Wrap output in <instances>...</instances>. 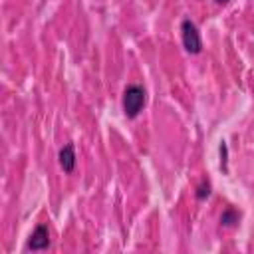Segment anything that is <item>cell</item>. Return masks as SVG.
Here are the masks:
<instances>
[{"mask_svg":"<svg viewBox=\"0 0 254 254\" xmlns=\"http://www.w3.org/2000/svg\"><path fill=\"white\" fill-rule=\"evenodd\" d=\"M181 36H183V46L189 54H200L202 50V42H200V34H198V28L192 20L185 18L181 22Z\"/></svg>","mask_w":254,"mask_h":254,"instance_id":"7a4b0ae2","label":"cell"},{"mask_svg":"<svg viewBox=\"0 0 254 254\" xmlns=\"http://www.w3.org/2000/svg\"><path fill=\"white\" fill-rule=\"evenodd\" d=\"M208 194H210V183H208V181H202V183L196 187V192H194V196H196L198 200H204Z\"/></svg>","mask_w":254,"mask_h":254,"instance_id":"52a82bcc","label":"cell"},{"mask_svg":"<svg viewBox=\"0 0 254 254\" xmlns=\"http://www.w3.org/2000/svg\"><path fill=\"white\" fill-rule=\"evenodd\" d=\"M218 151H220V169H222V173H228V147H226V141H220Z\"/></svg>","mask_w":254,"mask_h":254,"instance_id":"8992f818","label":"cell"},{"mask_svg":"<svg viewBox=\"0 0 254 254\" xmlns=\"http://www.w3.org/2000/svg\"><path fill=\"white\" fill-rule=\"evenodd\" d=\"M50 246V228L48 224H38L28 240V250H46Z\"/></svg>","mask_w":254,"mask_h":254,"instance_id":"3957f363","label":"cell"},{"mask_svg":"<svg viewBox=\"0 0 254 254\" xmlns=\"http://www.w3.org/2000/svg\"><path fill=\"white\" fill-rule=\"evenodd\" d=\"M58 159H60V167L64 169V173H71L75 169V151H73V145L67 143L65 147H62Z\"/></svg>","mask_w":254,"mask_h":254,"instance_id":"277c9868","label":"cell"},{"mask_svg":"<svg viewBox=\"0 0 254 254\" xmlns=\"http://www.w3.org/2000/svg\"><path fill=\"white\" fill-rule=\"evenodd\" d=\"M216 4H226V2H230V0H214Z\"/></svg>","mask_w":254,"mask_h":254,"instance_id":"ba28073f","label":"cell"},{"mask_svg":"<svg viewBox=\"0 0 254 254\" xmlns=\"http://www.w3.org/2000/svg\"><path fill=\"white\" fill-rule=\"evenodd\" d=\"M121 103H123V113L129 119H135L141 113V109L145 107V103H147V91H145V87L139 85V83H129L123 89Z\"/></svg>","mask_w":254,"mask_h":254,"instance_id":"6da1fadb","label":"cell"},{"mask_svg":"<svg viewBox=\"0 0 254 254\" xmlns=\"http://www.w3.org/2000/svg\"><path fill=\"white\" fill-rule=\"evenodd\" d=\"M238 222H240V212H238L236 208H232V206H228V208L220 214V224L226 226V228H232V226H236Z\"/></svg>","mask_w":254,"mask_h":254,"instance_id":"5b68a950","label":"cell"}]
</instances>
